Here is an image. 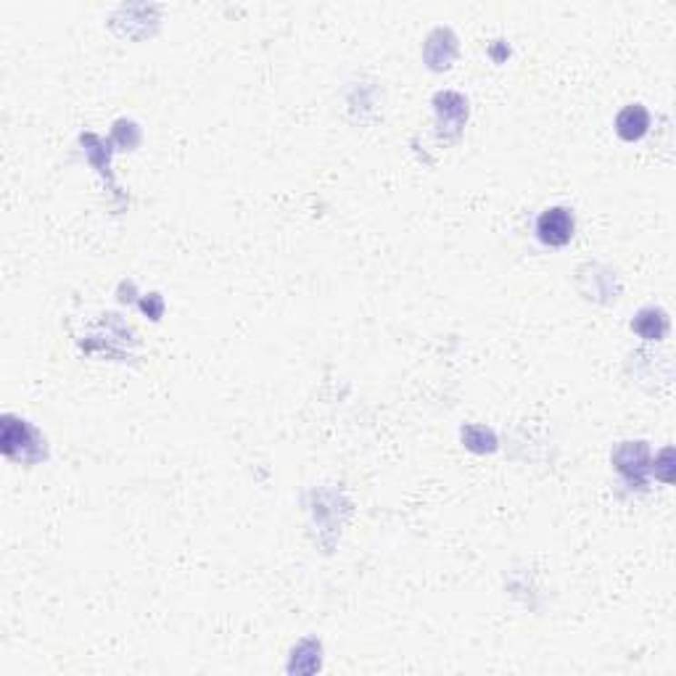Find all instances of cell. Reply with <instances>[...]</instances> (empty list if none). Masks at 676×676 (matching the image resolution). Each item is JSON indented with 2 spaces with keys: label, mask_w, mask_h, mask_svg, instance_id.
I'll list each match as a JSON object with an SVG mask.
<instances>
[{
  "label": "cell",
  "mask_w": 676,
  "mask_h": 676,
  "mask_svg": "<svg viewBox=\"0 0 676 676\" xmlns=\"http://www.w3.org/2000/svg\"><path fill=\"white\" fill-rule=\"evenodd\" d=\"M576 233V217L569 207H550L537 217V236L544 246L560 248L570 244Z\"/></svg>",
  "instance_id": "obj_1"
},
{
  "label": "cell",
  "mask_w": 676,
  "mask_h": 676,
  "mask_svg": "<svg viewBox=\"0 0 676 676\" xmlns=\"http://www.w3.org/2000/svg\"><path fill=\"white\" fill-rule=\"evenodd\" d=\"M648 458L650 452L645 441H623L613 455V462L619 468V473L626 476L629 484H642V476L648 470Z\"/></svg>",
  "instance_id": "obj_2"
},
{
  "label": "cell",
  "mask_w": 676,
  "mask_h": 676,
  "mask_svg": "<svg viewBox=\"0 0 676 676\" xmlns=\"http://www.w3.org/2000/svg\"><path fill=\"white\" fill-rule=\"evenodd\" d=\"M436 111H439V125H441V133L444 130H452V136H458L465 125V116H468V104L465 98L458 93H441L436 96Z\"/></svg>",
  "instance_id": "obj_3"
},
{
  "label": "cell",
  "mask_w": 676,
  "mask_h": 676,
  "mask_svg": "<svg viewBox=\"0 0 676 676\" xmlns=\"http://www.w3.org/2000/svg\"><path fill=\"white\" fill-rule=\"evenodd\" d=\"M648 130H650V114H648V108L642 106V104H631V106H626L623 111H619V116H616V133H619L621 140H626V143H634V140L645 137Z\"/></svg>",
  "instance_id": "obj_4"
},
{
  "label": "cell",
  "mask_w": 676,
  "mask_h": 676,
  "mask_svg": "<svg viewBox=\"0 0 676 676\" xmlns=\"http://www.w3.org/2000/svg\"><path fill=\"white\" fill-rule=\"evenodd\" d=\"M631 328H634L642 338H648V341H661V338L666 336V330H669V318H666L663 309L648 307V309H642V312L634 318Z\"/></svg>",
  "instance_id": "obj_5"
},
{
  "label": "cell",
  "mask_w": 676,
  "mask_h": 676,
  "mask_svg": "<svg viewBox=\"0 0 676 676\" xmlns=\"http://www.w3.org/2000/svg\"><path fill=\"white\" fill-rule=\"evenodd\" d=\"M462 441L473 452H491L497 447V439H494V433L489 431L487 426H465L462 429Z\"/></svg>",
  "instance_id": "obj_6"
}]
</instances>
